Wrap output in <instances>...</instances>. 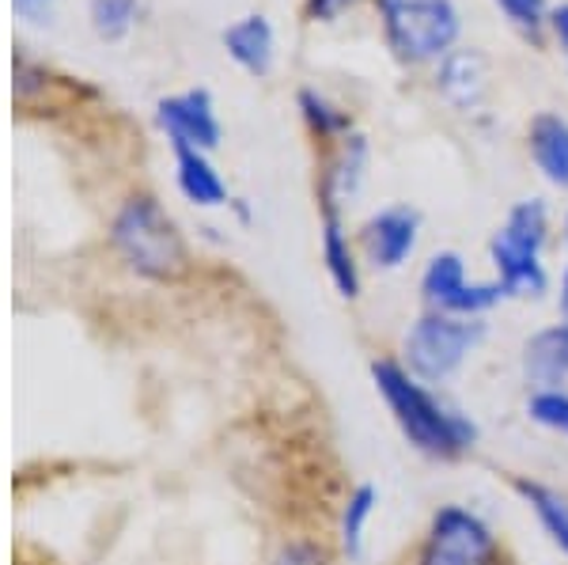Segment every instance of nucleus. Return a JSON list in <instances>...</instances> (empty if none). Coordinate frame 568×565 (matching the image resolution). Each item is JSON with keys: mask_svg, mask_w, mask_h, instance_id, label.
Returning a JSON list of instances; mask_svg holds the SVG:
<instances>
[{"mask_svg": "<svg viewBox=\"0 0 568 565\" xmlns=\"http://www.w3.org/2000/svg\"><path fill=\"white\" fill-rule=\"evenodd\" d=\"M372 380L375 391L387 403L394 425L402 430L409 444L439 463H455L466 452H474L478 444V425L470 417H463L455 406H447L425 380H417L406 364L394 357L372 361Z\"/></svg>", "mask_w": 568, "mask_h": 565, "instance_id": "f257e3e1", "label": "nucleus"}, {"mask_svg": "<svg viewBox=\"0 0 568 565\" xmlns=\"http://www.w3.org/2000/svg\"><path fill=\"white\" fill-rule=\"evenodd\" d=\"M110 243L122 254L125 266L149 281H179L190 266L175 221L149 194H136L118 209L114 224H110Z\"/></svg>", "mask_w": 568, "mask_h": 565, "instance_id": "f03ea898", "label": "nucleus"}, {"mask_svg": "<svg viewBox=\"0 0 568 565\" xmlns=\"http://www.w3.org/2000/svg\"><path fill=\"white\" fill-rule=\"evenodd\" d=\"M387 42L409 65L444 61L459 39V12L452 0H379Z\"/></svg>", "mask_w": 568, "mask_h": 565, "instance_id": "7ed1b4c3", "label": "nucleus"}, {"mask_svg": "<svg viewBox=\"0 0 568 565\" xmlns=\"http://www.w3.org/2000/svg\"><path fill=\"white\" fill-rule=\"evenodd\" d=\"M485 339L481 319H463V315H444V312H425L414 326L406 331L402 353H406V369L425 384H444L447 376L463 369V361Z\"/></svg>", "mask_w": 568, "mask_h": 565, "instance_id": "20e7f679", "label": "nucleus"}, {"mask_svg": "<svg viewBox=\"0 0 568 565\" xmlns=\"http://www.w3.org/2000/svg\"><path fill=\"white\" fill-rule=\"evenodd\" d=\"M417 565H500V543L478 513L444 505L428 524Z\"/></svg>", "mask_w": 568, "mask_h": 565, "instance_id": "39448f33", "label": "nucleus"}, {"mask_svg": "<svg viewBox=\"0 0 568 565\" xmlns=\"http://www.w3.org/2000/svg\"><path fill=\"white\" fill-rule=\"evenodd\" d=\"M420 293H425L428 312L463 315V319H481L504 300L500 281H470L466 278L463 254L455 251L433 254V262L420 273Z\"/></svg>", "mask_w": 568, "mask_h": 565, "instance_id": "423d86ee", "label": "nucleus"}, {"mask_svg": "<svg viewBox=\"0 0 568 565\" xmlns=\"http://www.w3.org/2000/svg\"><path fill=\"white\" fill-rule=\"evenodd\" d=\"M155 122L168 133L171 149L213 152L220 144V122L213 114V99H209L205 88L160 99V103H155Z\"/></svg>", "mask_w": 568, "mask_h": 565, "instance_id": "0eeeda50", "label": "nucleus"}, {"mask_svg": "<svg viewBox=\"0 0 568 565\" xmlns=\"http://www.w3.org/2000/svg\"><path fill=\"white\" fill-rule=\"evenodd\" d=\"M417 232H420V216L409 205H387L375 216H368L361 232L364 254L375 270H398L402 262L414 254L417 248Z\"/></svg>", "mask_w": 568, "mask_h": 565, "instance_id": "6e6552de", "label": "nucleus"}, {"mask_svg": "<svg viewBox=\"0 0 568 565\" xmlns=\"http://www.w3.org/2000/svg\"><path fill=\"white\" fill-rule=\"evenodd\" d=\"M436 91L459 111H474L489 91V61L481 50H452L436 69Z\"/></svg>", "mask_w": 568, "mask_h": 565, "instance_id": "1a4fd4ad", "label": "nucleus"}, {"mask_svg": "<svg viewBox=\"0 0 568 565\" xmlns=\"http://www.w3.org/2000/svg\"><path fill=\"white\" fill-rule=\"evenodd\" d=\"M489 259H493V270H497L504 296L538 300L549 289V273L542 266V254L516 248V243H508L500 232L489 240Z\"/></svg>", "mask_w": 568, "mask_h": 565, "instance_id": "9d476101", "label": "nucleus"}, {"mask_svg": "<svg viewBox=\"0 0 568 565\" xmlns=\"http://www.w3.org/2000/svg\"><path fill=\"white\" fill-rule=\"evenodd\" d=\"M323 262L337 293L345 300L361 296V266H356L349 232L342 224V205H329V202H323Z\"/></svg>", "mask_w": 568, "mask_h": 565, "instance_id": "9b49d317", "label": "nucleus"}, {"mask_svg": "<svg viewBox=\"0 0 568 565\" xmlns=\"http://www.w3.org/2000/svg\"><path fill=\"white\" fill-rule=\"evenodd\" d=\"M524 372L538 387H561L568 380V323L530 334L524 345Z\"/></svg>", "mask_w": 568, "mask_h": 565, "instance_id": "f8f14e48", "label": "nucleus"}, {"mask_svg": "<svg viewBox=\"0 0 568 565\" xmlns=\"http://www.w3.org/2000/svg\"><path fill=\"white\" fill-rule=\"evenodd\" d=\"M527 149L535 168L557 190H568V122L561 114H538L527 130Z\"/></svg>", "mask_w": 568, "mask_h": 565, "instance_id": "ddd939ff", "label": "nucleus"}, {"mask_svg": "<svg viewBox=\"0 0 568 565\" xmlns=\"http://www.w3.org/2000/svg\"><path fill=\"white\" fill-rule=\"evenodd\" d=\"M175 182H179L182 198L201 209L227 205V182L220 179V171L209 163L205 152L175 149Z\"/></svg>", "mask_w": 568, "mask_h": 565, "instance_id": "4468645a", "label": "nucleus"}, {"mask_svg": "<svg viewBox=\"0 0 568 565\" xmlns=\"http://www.w3.org/2000/svg\"><path fill=\"white\" fill-rule=\"evenodd\" d=\"M364 168H368V141L361 133L337 137V152L323 175V202L342 205L345 198H353L364 179Z\"/></svg>", "mask_w": 568, "mask_h": 565, "instance_id": "2eb2a0df", "label": "nucleus"}, {"mask_svg": "<svg viewBox=\"0 0 568 565\" xmlns=\"http://www.w3.org/2000/svg\"><path fill=\"white\" fill-rule=\"evenodd\" d=\"M224 46L254 77H265L273 69V27L265 16H243V20H235L224 31Z\"/></svg>", "mask_w": 568, "mask_h": 565, "instance_id": "dca6fc26", "label": "nucleus"}, {"mask_svg": "<svg viewBox=\"0 0 568 565\" xmlns=\"http://www.w3.org/2000/svg\"><path fill=\"white\" fill-rule=\"evenodd\" d=\"M511 490L524 497V505L538 516V524L546 527L554 546L568 558V497L538 478H511Z\"/></svg>", "mask_w": 568, "mask_h": 565, "instance_id": "f3484780", "label": "nucleus"}, {"mask_svg": "<svg viewBox=\"0 0 568 565\" xmlns=\"http://www.w3.org/2000/svg\"><path fill=\"white\" fill-rule=\"evenodd\" d=\"M500 235H504L508 243H516V248L542 254L546 240H549V209H546L542 202H538V198L511 205L508 221L500 224Z\"/></svg>", "mask_w": 568, "mask_h": 565, "instance_id": "a211bd4d", "label": "nucleus"}, {"mask_svg": "<svg viewBox=\"0 0 568 565\" xmlns=\"http://www.w3.org/2000/svg\"><path fill=\"white\" fill-rule=\"evenodd\" d=\"M375 505H379V490L372 482H361L349 497H345L342 508V551L349 558H361L364 551V532H368V521L375 516Z\"/></svg>", "mask_w": 568, "mask_h": 565, "instance_id": "6ab92c4d", "label": "nucleus"}, {"mask_svg": "<svg viewBox=\"0 0 568 565\" xmlns=\"http://www.w3.org/2000/svg\"><path fill=\"white\" fill-rule=\"evenodd\" d=\"M136 0H91V27L99 39H125L130 27L136 23Z\"/></svg>", "mask_w": 568, "mask_h": 565, "instance_id": "aec40b11", "label": "nucleus"}, {"mask_svg": "<svg viewBox=\"0 0 568 565\" xmlns=\"http://www.w3.org/2000/svg\"><path fill=\"white\" fill-rule=\"evenodd\" d=\"M527 417L542 430L568 436V391L561 387H538L527 398Z\"/></svg>", "mask_w": 568, "mask_h": 565, "instance_id": "412c9836", "label": "nucleus"}, {"mask_svg": "<svg viewBox=\"0 0 568 565\" xmlns=\"http://www.w3.org/2000/svg\"><path fill=\"white\" fill-rule=\"evenodd\" d=\"M300 111H304L307 118V125L315 130L318 137H345L353 130V118L345 114V111H337L334 103H326L318 91H300Z\"/></svg>", "mask_w": 568, "mask_h": 565, "instance_id": "4be33fe9", "label": "nucleus"}, {"mask_svg": "<svg viewBox=\"0 0 568 565\" xmlns=\"http://www.w3.org/2000/svg\"><path fill=\"white\" fill-rule=\"evenodd\" d=\"M493 4H497L500 12L508 16V23L524 34H538L549 23L546 0H493Z\"/></svg>", "mask_w": 568, "mask_h": 565, "instance_id": "5701e85b", "label": "nucleus"}, {"mask_svg": "<svg viewBox=\"0 0 568 565\" xmlns=\"http://www.w3.org/2000/svg\"><path fill=\"white\" fill-rule=\"evenodd\" d=\"M270 565H337V562L326 546L307 543V539H292V543L281 546L277 558H273Z\"/></svg>", "mask_w": 568, "mask_h": 565, "instance_id": "b1692460", "label": "nucleus"}, {"mask_svg": "<svg viewBox=\"0 0 568 565\" xmlns=\"http://www.w3.org/2000/svg\"><path fill=\"white\" fill-rule=\"evenodd\" d=\"M12 4H16V12H20L23 20H31V23H50L53 0H12Z\"/></svg>", "mask_w": 568, "mask_h": 565, "instance_id": "393cba45", "label": "nucleus"}, {"mask_svg": "<svg viewBox=\"0 0 568 565\" xmlns=\"http://www.w3.org/2000/svg\"><path fill=\"white\" fill-rule=\"evenodd\" d=\"M349 4L353 0H307V16L311 20H334V16Z\"/></svg>", "mask_w": 568, "mask_h": 565, "instance_id": "a878e982", "label": "nucleus"}, {"mask_svg": "<svg viewBox=\"0 0 568 565\" xmlns=\"http://www.w3.org/2000/svg\"><path fill=\"white\" fill-rule=\"evenodd\" d=\"M549 27H554L557 39L568 46V4H561V8H554V12H549Z\"/></svg>", "mask_w": 568, "mask_h": 565, "instance_id": "bb28decb", "label": "nucleus"}, {"mask_svg": "<svg viewBox=\"0 0 568 565\" xmlns=\"http://www.w3.org/2000/svg\"><path fill=\"white\" fill-rule=\"evenodd\" d=\"M561 323H568V266L561 273Z\"/></svg>", "mask_w": 568, "mask_h": 565, "instance_id": "cd10ccee", "label": "nucleus"}, {"mask_svg": "<svg viewBox=\"0 0 568 565\" xmlns=\"http://www.w3.org/2000/svg\"><path fill=\"white\" fill-rule=\"evenodd\" d=\"M565 243H568V216H565Z\"/></svg>", "mask_w": 568, "mask_h": 565, "instance_id": "c85d7f7f", "label": "nucleus"}]
</instances>
